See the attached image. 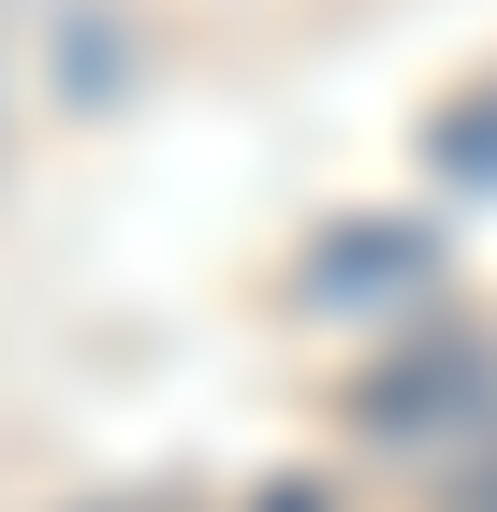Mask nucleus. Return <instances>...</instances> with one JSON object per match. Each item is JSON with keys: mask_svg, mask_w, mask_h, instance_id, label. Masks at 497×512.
Instances as JSON below:
<instances>
[{"mask_svg": "<svg viewBox=\"0 0 497 512\" xmlns=\"http://www.w3.org/2000/svg\"><path fill=\"white\" fill-rule=\"evenodd\" d=\"M468 512H497V469H483V483H468Z\"/></svg>", "mask_w": 497, "mask_h": 512, "instance_id": "f257e3e1", "label": "nucleus"}]
</instances>
